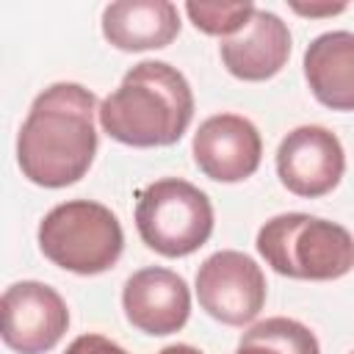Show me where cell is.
Returning a JSON list of instances; mask_svg holds the SVG:
<instances>
[{
    "label": "cell",
    "mask_w": 354,
    "mask_h": 354,
    "mask_svg": "<svg viewBox=\"0 0 354 354\" xmlns=\"http://www.w3.org/2000/svg\"><path fill=\"white\" fill-rule=\"evenodd\" d=\"M97 97L80 83H53L30 102L17 136V163L41 188L77 183L97 155Z\"/></svg>",
    "instance_id": "cell-1"
},
{
    "label": "cell",
    "mask_w": 354,
    "mask_h": 354,
    "mask_svg": "<svg viewBox=\"0 0 354 354\" xmlns=\"http://www.w3.org/2000/svg\"><path fill=\"white\" fill-rule=\"evenodd\" d=\"M102 130L127 147H171L194 119V91L185 75L166 61H141L102 100Z\"/></svg>",
    "instance_id": "cell-2"
},
{
    "label": "cell",
    "mask_w": 354,
    "mask_h": 354,
    "mask_svg": "<svg viewBox=\"0 0 354 354\" xmlns=\"http://www.w3.org/2000/svg\"><path fill=\"white\" fill-rule=\"evenodd\" d=\"M260 257L290 279H340L354 268L351 232L329 218L310 213H279L257 232Z\"/></svg>",
    "instance_id": "cell-3"
},
{
    "label": "cell",
    "mask_w": 354,
    "mask_h": 354,
    "mask_svg": "<svg viewBox=\"0 0 354 354\" xmlns=\"http://www.w3.org/2000/svg\"><path fill=\"white\" fill-rule=\"evenodd\" d=\"M39 249L53 266L94 277L116 266L124 249V232L111 207L91 199H69L41 218Z\"/></svg>",
    "instance_id": "cell-4"
},
{
    "label": "cell",
    "mask_w": 354,
    "mask_h": 354,
    "mask_svg": "<svg viewBox=\"0 0 354 354\" xmlns=\"http://www.w3.org/2000/svg\"><path fill=\"white\" fill-rule=\"evenodd\" d=\"M136 227L141 241L163 257H185L207 243L213 205L205 191L180 177H163L138 191Z\"/></svg>",
    "instance_id": "cell-5"
},
{
    "label": "cell",
    "mask_w": 354,
    "mask_h": 354,
    "mask_svg": "<svg viewBox=\"0 0 354 354\" xmlns=\"http://www.w3.org/2000/svg\"><path fill=\"white\" fill-rule=\"evenodd\" d=\"M196 299L210 318L227 326H243L266 304L263 268L243 252H213L196 271Z\"/></svg>",
    "instance_id": "cell-6"
},
{
    "label": "cell",
    "mask_w": 354,
    "mask_h": 354,
    "mask_svg": "<svg viewBox=\"0 0 354 354\" xmlns=\"http://www.w3.org/2000/svg\"><path fill=\"white\" fill-rule=\"evenodd\" d=\"M3 343L17 354H44L69 329V310L61 293L44 282L22 279L0 299Z\"/></svg>",
    "instance_id": "cell-7"
},
{
    "label": "cell",
    "mask_w": 354,
    "mask_h": 354,
    "mask_svg": "<svg viewBox=\"0 0 354 354\" xmlns=\"http://www.w3.org/2000/svg\"><path fill=\"white\" fill-rule=\"evenodd\" d=\"M346 171V152L340 138L321 124H301L290 130L277 149L279 183L304 199L329 194Z\"/></svg>",
    "instance_id": "cell-8"
},
{
    "label": "cell",
    "mask_w": 354,
    "mask_h": 354,
    "mask_svg": "<svg viewBox=\"0 0 354 354\" xmlns=\"http://www.w3.org/2000/svg\"><path fill=\"white\" fill-rule=\"evenodd\" d=\"M191 152L205 177L216 183H241L257 171L263 138L246 116L216 113L194 133Z\"/></svg>",
    "instance_id": "cell-9"
},
{
    "label": "cell",
    "mask_w": 354,
    "mask_h": 354,
    "mask_svg": "<svg viewBox=\"0 0 354 354\" xmlns=\"http://www.w3.org/2000/svg\"><path fill=\"white\" fill-rule=\"evenodd\" d=\"M122 307L138 332L163 337L185 326L191 315V290L180 274L149 266L124 282Z\"/></svg>",
    "instance_id": "cell-10"
},
{
    "label": "cell",
    "mask_w": 354,
    "mask_h": 354,
    "mask_svg": "<svg viewBox=\"0 0 354 354\" xmlns=\"http://www.w3.org/2000/svg\"><path fill=\"white\" fill-rule=\"evenodd\" d=\"M221 64L238 80L260 83L274 77L290 55V30L288 25L266 8H254L249 22L218 44Z\"/></svg>",
    "instance_id": "cell-11"
},
{
    "label": "cell",
    "mask_w": 354,
    "mask_h": 354,
    "mask_svg": "<svg viewBox=\"0 0 354 354\" xmlns=\"http://www.w3.org/2000/svg\"><path fill=\"white\" fill-rule=\"evenodd\" d=\"M177 33L180 14L169 0H119L102 11V36L124 53L166 47Z\"/></svg>",
    "instance_id": "cell-12"
},
{
    "label": "cell",
    "mask_w": 354,
    "mask_h": 354,
    "mask_svg": "<svg viewBox=\"0 0 354 354\" xmlns=\"http://www.w3.org/2000/svg\"><path fill=\"white\" fill-rule=\"evenodd\" d=\"M304 77L313 97L332 111H354V33L329 30L304 50Z\"/></svg>",
    "instance_id": "cell-13"
},
{
    "label": "cell",
    "mask_w": 354,
    "mask_h": 354,
    "mask_svg": "<svg viewBox=\"0 0 354 354\" xmlns=\"http://www.w3.org/2000/svg\"><path fill=\"white\" fill-rule=\"evenodd\" d=\"M235 354H321V346L301 321L274 315L254 324L241 337Z\"/></svg>",
    "instance_id": "cell-14"
},
{
    "label": "cell",
    "mask_w": 354,
    "mask_h": 354,
    "mask_svg": "<svg viewBox=\"0 0 354 354\" xmlns=\"http://www.w3.org/2000/svg\"><path fill=\"white\" fill-rule=\"evenodd\" d=\"M185 14L191 17L194 28L207 33V36H230L238 33L249 17L254 14V3L252 0H241V3H185Z\"/></svg>",
    "instance_id": "cell-15"
},
{
    "label": "cell",
    "mask_w": 354,
    "mask_h": 354,
    "mask_svg": "<svg viewBox=\"0 0 354 354\" xmlns=\"http://www.w3.org/2000/svg\"><path fill=\"white\" fill-rule=\"evenodd\" d=\"M64 354H127V351H124L119 343H113L111 337L88 332V335L75 337V340L66 346Z\"/></svg>",
    "instance_id": "cell-16"
},
{
    "label": "cell",
    "mask_w": 354,
    "mask_h": 354,
    "mask_svg": "<svg viewBox=\"0 0 354 354\" xmlns=\"http://www.w3.org/2000/svg\"><path fill=\"white\" fill-rule=\"evenodd\" d=\"M290 8H293L296 14H301V17H332V14L346 11V3H310V6H304V3H290Z\"/></svg>",
    "instance_id": "cell-17"
},
{
    "label": "cell",
    "mask_w": 354,
    "mask_h": 354,
    "mask_svg": "<svg viewBox=\"0 0 354 354\" xmlns=\"http://www.w3.org/2000/svg\"><path fill=\"white\" fill-rule=\"evenodd\" d=\"M158 354H202V351H199V348H194V346H188V343H174V346L160 348Z\"/></svg>",
    "instance_id": "cell-18"
},
{
    "label": "cell",
    "mask_w": 354,
    "mask_h": 354,
    "mask_svg": "<svg viewBox=\"0 0 354 354\" xmlns=\"http://www.w3.org/2000/svg\"><path fill=\"white\" fill-rule=\"evenodd\" d=\"M351 354H354V351H351Z\"/></svg>",
    "instance_id": "cell-19"
}]
</instances>
